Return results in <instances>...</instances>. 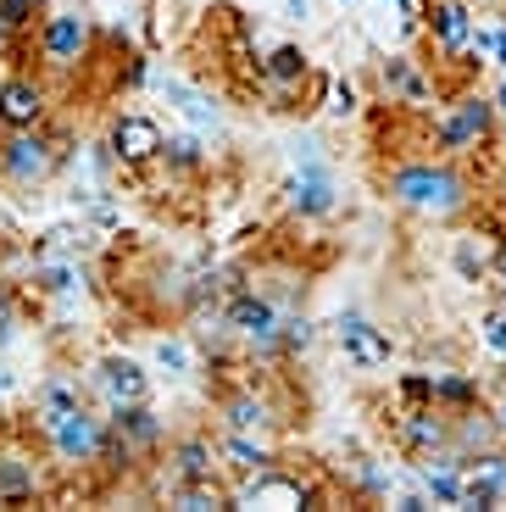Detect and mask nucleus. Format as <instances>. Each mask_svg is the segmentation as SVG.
I'll use <instances>...</instances> for the list:
<instances>
[{
  "label": "nucleus",
  "mask_w": 506,
  "mask_h": 512,
  "mask_svg": "<svg viewBox=\"0 0 506 512\" xmlns=\"http://www.w3.org/2000/svg\"><path fill=\"white\" fill-rule=\"evenodd\" d=\"M201 479H223L217 435H178V440H167V485H201Z\"/></svg>",
  "instance_id": "f3484780"
},
{
  "label": "nucleus",
  "mask_w": 506,
  "mask_h": 512,
  "mask_svg": "<svg viewBox=\"0 0 506 512\" xmlns=\"http://www.w3.org/2000/svg\"><path fill=\"white\" fill-rule=\"evenodd\" d=\"M217 457H223V474L228 479H245V474H267V468H279L284 451L273 446V435H240V429H223V435H217Z\"/></svg>",
  "instance_id": "6ab92c4d"
},
{
  "label": "nucleus",
  "mask_w": 506,
  "mask_h": 512,
  "mask_svg": "<svg viewBox=\"0 0 506 512\" xmlns=\"http://www.w3.org/2000/svg\"><path fill=\"white\" fill-rule=\"evenodd\" d=\"M51 123V78L39 67H12L0 78V128H45Z\"/></svg>",
  "instance_id": "f8f14e48"
},
{
  "label": "nucleus",
  "mask_w": 506,
  "mask_h": 512,
  "mask_svg": "<svg viewBox=\"0 0 506 512\" xmlns=\"http://www.w3.org/2000/svg\"><path fill=\"white\" fill-rule=\"evenodd\" d=\"M451 268H456V279L462 284H484L490 279V268H495V234H456L451 240Z\"/></svg>",
  "instance_id": "a878e982"
},
{
  "label": "nucleus",
  "mask_w": 506,
  "mask_h": 512,
  "mask_svg": "<svg viewBox=\"0 0 506 512\" xmlns=\"http://www.w3.org/2000/svg\"><path fill=\"white\" fill-rule=\"evenodd\" d=\"M12 329H17V301H12V290H0V346L12 340Z\"/></svg>",
  "instance_id": "4c0bfd02"
},
{
  "label": "nucleus",
  "mask_w": 506,
  "mask_h": 512,
  "mask_svg": "<svg viewBox=\"0 0 506 512\" xmlns=\"http://www.w3.org/2000/svg\"><path fill=\"white\" fill-rule=\"evenodd\" d=\"M334 6H351V0H334Z\"/></svg>",
  "instance_id": "de8ad7c7"
},
{
  "label": "nucleus",
  "mask_w": 506,
  "mask_h": 512,
  "mask_svg": "<svg viewBox=\"0 0 506 512\" xmlns=\"http://www.w3.org/2000/svg\"><path fill=\"white\" fill-rule=\"evenodd\" d=\"M106 423L112 435H123L134 446V457H151V451L167 446V418L151 407V401H128V407H106Z\"/></svg>",
  "instance_id": "aec40b11"
},
{
  "label": "nucleus",
  "mask_w": 506,
  "mask_h": 512,
  "mask_svg": "<svg viewBox=\"0 0 506 512\" xmlns=\"http://www.w3.org/2000/svg\"><path fill=\"white\" fill-rule=\"evenodd\" d=\"M479 340H484V351L506 357V301H501V295H495L490 307L479 312Z\"/></svg>",
  "instance_id": "473e14b6"
},
{
  "label": "nucleus",
  "mask_w": 506,
  "mask_h": 512,
  "mask_svg": "<svg viewBox=\"0 0 506 512\" xmlns=\"http://www.w3.org/2000/svg\"><path fill=\"white\" fill-rule=\"evenodd\" d=\"M95 17L84 6H51V12L39 17L34 39H28V51H34V67L51 84H73V78L89 73L95 62Z\"/></svg>",
  "instance_id": "f03ea898"
},
{
  "label": "nucleus",
  "mask_w": 506,
  "mask_h": 512,
  "mask_svg": "<svg viewBox=\"0 0 506 512\" xmlns=\"http://www.w3.org/2000/svg\"><path fill=\"white\" fill-rule=\"evenodd\" d=\"M490 279H506V223L495 229V268H490Z\"/></svg>",
  "instance_id": "ea45409f"
},
{
  "label": "nucleus",
  "mask_w": 506,
  "mask_h": 512,
  "mask_svg": "<svg viewBox=\"0 0 506 512\" xmlns=\"http://www.w3.org/2000/svg\"><path fill=\"white\" fill-rule=\"evenodd\" d=\"M0 390H12V368H0Z\"/></svg>",
  "instance_id": "a18cd8bd"
},
{
  "label": "nucleus",
  "mask_w": 506,
  "mask_h": 512,
  "mask_svg": "<svg viewBox=\"0 0 506 512\" xmlns=\"http://www.w3.org/2000/svg\"><path fill=\"white\" fill-rule=\"evenodd\" d=\"M156 90H162V101L173 106V112L195 128V134H206V128H217V123H223V112H217V106L206 101V95L195 90V84H184L178 73H156Z\"/></svg>",
  "instance_id": "b1692460"
},
{
  "label": "nucleus",
  "mask_w": 506,
  "mask_h": 512,
  "mask_svg": "<svg viewBox=\"0 0 506 512\" xmlns=\"http://www.w3.org/2000/svg\"><path fill=\"white\" fill-rule=\"evenodd\" d=\"M67 134L56 123L45 128H0V184L17 195H34L67 167Z\"/></svg>",
  "instance_id": "7ed1b4c3"
},
{
  "label": "nucleus",
  "mask_w": 506,
  "mask_h": 512,
  "mask_svg": "<svg viewBox=\"0 0 506 512\" xmlns=\"http://www.w3.org/2000/svg\"><path fill=\"white\" fill-rule=\"evenodd\" d=\"M0 12H6V23H12L23 39H34L39 17L51 12V6H45V0H0Z\"/></svg>",
  "instance_id": "72a5a7b5"
},
{
  "label": "nucleus",
  "mask_w": 506,
  "mask_h": 512,
  "mask_svg": "<svg viewBox=\"0 0 506 512\" xmlns=\"http://www.w3.org/2000/svg\"><path fill=\"white\" fill-rule=\"evenodd\" d=\"M6 56H12L17 67H23V56H28V62H34V51H28V39L17 34L12 23H6V12H0V62H6Z\"/></svg>",
  "instance_id": "c9c22d12"
},
{
  "label": "nucleus",
  "mask_w": 506,
  "mask_h": 512,
  "mask_svg": "<svg viewBox=\"0 0 506 512\" xmlns=\"http://www.w3.org/2000/svg\"><path fill=\"white\" fill-rule=\"evenodd\" d=\"M89 390L106 401V407H128V401H151V368L128 351H106V357L89 362Z\"/></svg>",
  "instance_id": "4468645a"
},
{
  "label": "nucleus",
  "mask_w": 506,
  "mask_h": 512,
  "mask_svg": "<svg viewBox=\"0 0 506 512\" xmlns=\"http://www.w3.org/2000/svg\"><path fill=\"white\" fill-rule=\"evenodd\" d=\"M356 112H362L356 78H323V117H329V123H351Z\"/></svg>",
  "instance_id": "2f4dec72"
},
{
  "label": "nucleus",
  "mask_w": 506,
  "mask_h": 512,
  "mask_svg": "<svg viewBox=\"0 0 506 512\" xmlns=\"http://www.w3.org/2000/svg\"><path fill=\"white\" fill-rule=\"evenodd\" d=\"M412 485L429 496V507H456L462 485H468V457L451 446L429 451V457H412Z\"/></svg>",
  "instance_id": "dca6fc26"
},
{
  "label": "nucleus",
  "mask_w": 506,
  "mask_h": 512,
  "mask_svg": "<svg viewBox=\"0 0 506 512\" xmlns=\"http://www.w3.org/2000/svg\"><path fill=\"white\" fill-rule=\"evenodd\" d=\"M162 140L167 128L156 123V112H140V106H123L106 123V151H112L117 173H145V167L162 162Z\"/></svg>",
  "instance_id": "6e6552de"
},
{
  "label": "nucleus",
  "mask_w": 506,
  "mask_h": 512,
  "mask_svg": "<svg viewBox=\"0 0 506 512\" xmlns=\"http://www.w3.org/2000/svg\"><path fill=\"white\" fill-rule=\"evenodd\" d=\"M228 501L234 507H267V512H317L334 507V490L312 474H290V468H267V474L228 479Z\"/></svg>",
  "instance_id": "39448f33"
},
{
  "label": "nucleus",
  "mask_w": 506,
  "mask_h": 512,
  "mask_svg": "<svg viewBox=\"0 0 506 512\" xmlns=\"http://www.w3.org/2000/svg\"><path fill=\"white\" fill-rule=\"evenodd\" d=\"M379 90H384L390 106H429L434 101V73L418 62V56L395 51V56L379 62Z\"/></svg>",
  "instance_id": "a211bd4d"
},
{
  "label": "nucleus",
  "mask_w": 506,
  "mask_h": 512,
  "mask_svg": "<svg viewBox=\"0 0 506 512\" xmlns=\"http://www.w3.org/2000/svg\"><path fill=\"white\" fill-rule=\"evenodd\" d=\"M379 190L395 212H406L418 223H440V229L468 223L473 206H479L473 173L462 162H451V156H401V162L384 167Z\"/></svg>",
  "instance_id": "f257e3e1"
},
{
  "label": "nucleus",
  "mask_w": 506,
  "mask_h": 512,
  "mask_svg": "<svg viewBox=\"0 0 506 512\" xmlns=\"http://www.w3.org/2000/svg\"><path fill=\"white\" fill-rule=\"evenodd\" d=\"M501 423H495L490 401H479V407H462L451 412V451H462V457H479V451L501 446Z\"/></svg>",
  "instance_id": "4be33fe9"
},
{
  "label": "nucleus",
  "mask_w": 506,
  "mask_h": 512,
  "mask_svg": "<svg viewBox=\"0 0 506 512\" xmlns=\"http://www.w3.org/2000/svg\"><path fill=\"white\" fill-rule=\"evenodd\" d=\"M490 23H495V45H490V67H501V73H506V6H501V12H490Z\"/></svg>",
  "instance_id": "e433bc0d"
},
{
  "label": "nucleus",
  "mask_w": 506,
  "mask_h": 512,
  "mask_svg": "<svg viewBox=\"0 0 506 512\" xmlns=\"http://www.w3.org/2000/svg\"><path fill=\"white\" fill-rule=\"evenodd\" d=\"M490 206L506 218V156L495 162V173H490Z\"/></svg>",
  "instance_id": "58836bf2"
},
{
  "label": "nucleus",
  "mask_w": 506,
  "mask_h": 512,
  "mask_svg": "<svg viewBox=\"0 0 506 512\" xmlns=\"http://www.w3.org/2000/svg\"><path fill=\"white\" fill-rule=\"evenodd\" d=\"M479 401H484L479 373H462V368H440V373H434V407H440V412H462V407H479Z\"/></svg>",
  "instance_id": "c85d7f7f"
},
{
  "label": "nucleus",
  "mask_w": 506,
  "mask_h": 512,
  "mask_svg": "<svg viewBox=\"0 0 506 512\" xmlns=\"http://www.w3.org/2000/svg\"><path fill=\"white\" fill-rule=\"evenodd\" d=\"M290 151H295V173L284 179V206L301 223L334 218L340 212V184H334V167H329V145L317 134H295Z\"/></svg>",
  "instance_id": "20e7f679"
},
{
  "label": "nucleus",
  "mask_w": 506,
  "mask_h": 512,
  "mask_svg": "<svg viewBox=\"0 0 506 512\" xmlns=\"http://www.w3.org/2000/svg\"><path fill=\"white\" fill-rule=\"evenodd\" d=\"M395 401H434V373L429 368L401 373V379H395Z\"/></svg>",
  "instance_id": "f704fd0d"
},
{
  "label": "nucleus",
  "mask_w": 506,
  "mask_h": 512,
  "mask_svg": "<svg viewBox=\"0 0 506 512\" xmlns=\"http://www.w3.org/2000/svg\"><path fill=\"white\" fill-rule=\"evenodd\" d=\"M28 284L39 295H51V301H73L84 290V268H78V256H45V262H34V279Z\"/></svg>",
  "instance_id": "bb28decb"
},
{
  "label": "nucleus",
  "mask_w": 506,
  "mask_h": 512,
  "mask_svg": "<svg viewBox=\"0 0 506 512\" xmlns=\"http://www.w3.org/2000/svg\"><path fill=\"white\" fill-rule=\"evenodd\" d=\"M468 6H473V12H501L506 0H468Z\"/></svg>",
  "instance_id": "37998d69"
},
{
  "label": "nucleus",
  "mask_w": 506,
  "mask_h": 512,
  "mask_svg": "<svg viewBox=\"0 0 506 512\" xmlns=\"http://www.w3.org/2000/svg\"><path fill=\"white\" fill-rule=\"evenodd\" d=\"M284 17H290V23H306V17H312V0H284Z\"/></svg>",
  "instance_id": "a19ab883"
},
{
  "label": "nucleus",
  "mask_w": 506,
  "mask_h": 512,
  "mask_svg": "<svg viewBox=\"0 0 506 512\" xmlns=\"http://www.w3.org/2000/svg\"><path fill=\"white\" fill-rule=\"evenodd\" d=\"M167 501L178 512H234L223 479H201V485H167Z\"/></svg>",
  "instance_id": "c756f323"
},
{
  "label": "nucleus",
  "mask_w": 506,
  "mask_h": 512,
  "mask_svg": "<svg viewBox=\"0 0 506 512\" xmlns=\"http://www.w3.org/2000/svg\"><path fill=\"white\" fill-rule=\"evenodd\" d=\"M151 362L167 379H190V373H201V340H195L190 329H156L151 334Z\"/></svg>",
  "instance_id": "5701e85b"
},
{
  "label": "nucleus",
  "mask_w": 506,
  "mask_h": 512,
  "mask_svg": "<svg viewBox=\"0 0 506 512\" xmlns=\"http://www.w3.org/2000/svg\"><path fill=\"white\" fill-rule=\"evenodd\" d=\"M468 479H473V485H484L506 507V440H501V446H490V451H479V457H468Z\"/></svg>",
  "instance_id": "7c9ffc66"
},
{
  "label": "nucleus",
  "mask_w": 506,
  "mask_h": 512,
  "mask_svg": "<svg viewBox=\"0 0 506 512\" xmlns=\"http://www.w3.org/2000/svg\"><path fill=\"white\" fill-rule=\"evenodd\" d=\"M473 12L468 0H418V34L429 39L434 67H456V73H473Z\"/></svg>",
  "instance_id": "0eeeda50"
},
{
  "label": "nucleus",
  "mask_w": 506,
  "mask_h": 512,
  "mask_svg": "<svg viewBox=\"0 0 506 512\" xmlns=\"http://www.w3.org/2000/svg\"><path fill=\"white\" fill-rule=\"evenodd\" d=\"M45 435V451H51L62 468H95L101 462V440H106V418L95 407H78V412H67V418H56L51 429H39Z\"/></svg>",
  "instance_id": "9d476101"
},
{
  "label": "nucleus",
  "mask_w": 506,
  "mask_h": 512,
  "mask_svg": "<svg viewBox=\"0 0 506 512\" xmlns=\"http://www.w3.org/2000/svg\"><path fill=\"white\" fill-rule=\"evenodd\" d=\"M490 412H495V423H501V435H506V396H501V401H495V407H490Z\"/></svg>",
  "instance_id": "c03bdc74"
},
{
  "label": "nucleus",
  "mask_w": 506,
  "mask_h": 512,
  "mask_svg": "<svg viewBox=\"0 0 506 512\" xmlns=\"http://www.w3.org/2000/svg\"><path fill=\"white\" fill-rule=\"evenodd\" d=\"M334 329V346H340V357L351 362V368H362V373H379V368H390V357H395V340H390V329H379V323L367 318V312H340V318L329 323Z\"/></svg>",
  "instance_id": "ddd939ff"
},
{
  "label": "nucleus",
  "mask_w": 506,
  "mask_h": 512,
  "mask_svg": "<svg viewBox=\"0 0 506 512\" xmlns=\"http://www.w3.org/2000/svg\"><path fill=\"white\" fill-rule=\"evenodd\" d=\"M495 128H501V117H495V101H490V95L462 90L440 117H434L429 151H434V156H451V162H462V156H479L484 145L495 140Z\"/></svg>",
  "instance_id": "423d86ee"
},
{
  "label": "nucleus",
  "mask_w": 506,
  "mask_h": 512,
  "mask_svg": "<svg viewBox=\"0 0 506 512\" xmlns=\"http://www.w3.org/2000/svg\"><path fill=\"white\" fill-rule=\"evenodd\" d=\"M390 440L406 462L429 457V451L451 446V412H440L434 401H395L390 412Z\"/></svg>",
  "instance_id": "9b49d317"
},
{
  "label": "nucleus",
  "mask_w": 506,
  "mask_h": 512,
  "mask_svg": "<svg viewBox=\"0 0 506 512\" xmlns=\"http://www.w3.org/2000/svg\"><path fill=\"white\" fill-rule=\"evenodd\" d=\"M495 295H501V301H506V279H495Z\"/></svg>",
  "instance_id": "49530a36"
},
{
  "label": "nucleus",
  "mask_w": 506,
  "mask_h": 512,
  "mask_svg": "<svg viewBox=\"0 0 506 512\" xmlns=\"http://www.w3.org/2000/svg\"><path fill=\"white\" fill-rule=\"evenodd\" d=\"M45 496V468H39L34 451L6 446L0 451V507H23V501Z\"/></svg>",
  "instance_id": "412c9836"
},
{
  "label": "nucleus",
  "mask_w": 506,
  "mask_h": 512,
  "mask_svg": "<svg viewBox=\"0 0 506 512\" xmlns=\"http://www.w3.org/2000/svg\"><path fill=\"white\" fill-rule=\"evenodd\" d=\"M306 84H312V56H306L301 45H273V51L262 56V78H256V95L279 101L273 112H290V106L306 95Z\"/></svg>",
  "instance_id": "2eb2a0df"
},
{
  "label": "nucleus",
  "mask_w": 506,
  "mask_h": 512,
  "mask_svg": "<svg viewBox=\"0 0 506 512\" xmlns=\"http://www.w3.org/2000/svg\"><path fill=\"white\" fill-rule=\"evenodd\" d=\"M217 423L240 429V435H279L284 407L262 379H234L228 390H217Z\"/></svg>",
  "instance_id": "1a4fd4ad"
},
{
  "label": "nucleus",
  "mask_w": 506,
  "mask_h": 512,
  "mask_svg": "<svg viewBox=\"0 0 506 512\" xmlns=\"http://www.w3.org/2000/svg\"><path fill=\"white\" fill-rule=\"evenodd\" d=\"M78 407H89V384L56 373V379H45L34 390V429H51L56 418H67V412H78Z\"/></svg>",
  "instance_id": "393cba45"
},
{
  "label": "nucleus",
  "mask_w": 506,
  "mask_h": 512,
  "mask_svg": "<svg viewBox=\"0 0 506 512\" xmlns=\"http://www.w3.org/2000/svg\"><path fill=\"white\" fill-rule=\"evenodd\" d=\"M162 167H167V173H178V179H195V173H206V145H201V134H195V128H167Z\"/></svg>",
  "instance_id": "cd10ccee"
},
{
  "label": "nucleus",
  "mask_w": 506,
  "mask_h": 512,
  "mask_svg": "<svg viewBox=\"0 0 506 512\" xmlns=\"http://www.w3.org/2000/svg\"><path fill=\"white\" fill-rule=\"evenodd\" d=\"M490 101H495V117H501V123H506V73L495 78V90H490Z\"/></svg>",
  "instance_id": "79ce46f5"
}]
</instances>
